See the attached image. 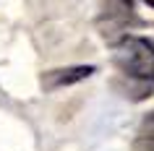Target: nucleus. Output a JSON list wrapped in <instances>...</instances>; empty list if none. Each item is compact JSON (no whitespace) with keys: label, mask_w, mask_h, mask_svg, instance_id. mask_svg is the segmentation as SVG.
Segmentation results:
<instances>
[{"label":"nucleus","mask_w":154,"mask_h":151,"mask_svg":"<svg viewBox=\"0 0 154 151\" xmlns=\"http://www.w3.org/2000/svg\"><path fill=\"white\" fill-rule=\"evenodd\" d=\"M97 73L94 65H68V68H52V71H45L42 73V89L45 91H57V89H65V86H73V83H81V81L91 78Z\"/></svg>","instance_id":"nucleus-3"},{"label":"nucleus","mask_w":154,"mask_h":151,"mask_svg":"<svg viewBox=\"0 0 154 151\" xmlns=\"http://www.w3.org/2000/svg\"><path fill=\"white\" fill-rule=\"evenodd\" d=\"M112 63L123 76H133V78H141V81H154V42L149 37L125 34L115 44Z\"/></svg>","instance_id":"nucleus-1"},{"label":"nucleus","mask_w":154,"mask_h":151,"mask_svg":"<svg viewBox=\"0 0 154 151\" xmlns=\"http://www.w3.org/2000/svg\"><path fill=\"white\" fill-rule=\"evenodd\" d=\"M141 133L154 135V112H149V115H144V117H141Z\"/></svg>","instance_id":"nucleus-5"},{"label":"nucleus","mask_w":154,"mask_h":151,"mask_svg":"<svg viewBox=\"0 0 154 151\" xmlns=\"http://www.w3.org/2000/svg\"><path fill=\"white\" fill-rule=\"evenodd\" d=\"M144 3H146V5H152V8H154V0H144Z\"/></svg>","instance_id":"nucleus-6"},{"label":"nucleus","mask_w":154,"mask_h":151,"mask_svg":"<svg viewBox=\"0 0 154 151\" xmlns=\"http://www.w3.org/2000/svg\"><path fill=\"white\" fill-rule=\"evenodd\" d=\"M131 151H154V135H149V133L138 135L133 141V146H131Z\"/></svg>","instance_id":"nucleus-4"},{"label":"nucleus","mask_w":154,"mask_h":151,"mask_svg":"<svg viewBox=\"0 0 154 151\" xmlns=\"http://www.w3.org/2000/svg\"><path fill=\"white\" fill-rule=\"evenodd\" d=\"M136 24L133 13V0H99V16H97V29L107 44H118L125 37L128 26Z\"/></svg>","instance_id":"nucleus-2"}]
</instances>
